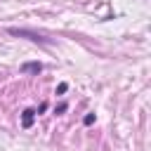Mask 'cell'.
I'll use <instances>...</instances> for the list:
<instances>
[{
	"label": "cell",
	"instance_id": "1",
	"mask_svg": "<svg viewBox=\"0 0 151 151\" xmlns=\"http://www.w3.org/2000/svg\"><path fill=\"white\" fill-rule=\"evenodd\" d=\"M9 33H12V35H26L28 40H35V42H45L42 35L33 33V31H26V28H9Z\"/></svg>",
	"mask_w": 151,
	"mask_h": 151
},
{
	"label": "cell",
	"instance_id": "2",
	"mask_svg": "<svg viewBox=\"0 0 151 151\" xmlns=\"http://www.w3.org/2000/svg\"><path fill=\"white\" fill-rule=\"evenodd\" d=\"M35 113H38V111H33V109H26V111L21 113V127H26V130H28V127L33 125V120H35Z\"/></svg>",
	"mask_w": 151,
	"mask_h": 151
},
{
	"label": "cell",
	"instance_id": "3",
	"mask_svg": "<svg viewBox=\"0 0 151 151\" xmlns=\"http://www.w3.org/2000/svg\"><path fill=\"white\" fill-rule=\"evenodd\" d=\"M21 71H24V73H40V71H42V64H40V61H26V64L21 66Z\"/></svg>",
	"mask_w": 151,
	"mask_h": 151
},
{
	"label": "cell",
	"instance_id": "4",
	"mask_svg": "<svg viewBox=\"0 0 151 151\" xmlns=\"http://www.w3.org/2000/svg\"><path fill=\"white\" fill-rule=\"evenodd\" d=\"M83 123H85V125H92V123H94V113H87V116H85V120H83Z\"/></svg>",
	"mask_w": 151,
	"mask_h": 151
},
{
	"label": "cell",
	"instance_id": "5",
	"mask_svg": "<svg viewBox=\"0 0 151 151\" xmlns=\"http://www.w3.org/2000/svg\"><path fill=\"white\" fill-rule=\"evenodd\" d=\"M66 87H68V85H66V83H61V85H59V87H57V92H59V94H61V92H66Z\"/></svg>",
	"mask_w": 151,
	"mask_h": 151
}]
</instances>
